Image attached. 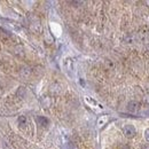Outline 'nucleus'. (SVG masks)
I'll list each match as a JSON object with an SVG mask.
<instances>
[{
    "label": "nucleus",
    "instance_id": "1",
    "mask_svg": "<svg viewBox=\"0 0 149 149\" xmlns=\"http://www.w3.org/2000/svg\"><path fill=\"white\" fill-rule=\"evenodd\" d=\"M123 134H124V136H125V138H127V139H132V138H134V136H135V134H136V130H135V127H134L133 125L127 124V125H125V126L123 127Z\"/></svg>",
    "mask_w": 149,
    "mask_h": 149
},
{
    "label": "nucleus",
    "instance_id": "14",
    "mask_svg": "<svg viewBox=\"0 0 149 149\" xmlns=\"http://www.w3.org/2000/svg\"><path fill=\"white\" fill-rule=\"evenodd\" d=\"M146 5H149V0H147V1H146Z\"/></svg>",
    "mask_w": 149,
    "mask_h": 149
},
{
    "label": "nucleus",
    "instance_id": "6",
    "mask_svg": "<svg viewBox=\"0 0 149 149\" xmlns=\"http://www.w3.org/2000/svg\"><path fill=\"white\" fill-rule=\"evenodd\" d=\"M19 127H25L28 125V119L25 116H19Z\"/></svg>",
    "mask_w": 149,
    "mask_h": 149
},
{
    "label": "nucleus",
    "instance_id": "2",
    "mask_svg": "<svg viewBox=\"0 0 149 149\" xmlns=\"http://www.w3.org/2000/svg\"><path fill=\"white\" fill-rule=\"evenodd\" d=\"M140 109V103L138 101H130L127 103V110L132 113H135V112L139 111Z\"/></svg>",
    "mask_w": 149,
    "mask_h": 149
},
{
    "label": "nucleus",
    "instance_id": "4",
    "mask_svg": "<svg viewBox=\"0 0 149 149\" xmlns=\"http://www.w3.org/2000/svg\"><path fill=\"white\" fill-rule=\"evenodd\" d=\"M32 74V70H31V68H29V67H23L22 69H21V71H19V74L23 77V78H25V79H28L30 76Z\"/></svg>",
    "mask_w": 149,
    "mask_h": 149
},
{
    "label": "nucleus",
    "instance_id": "7",
    "mask_svg": "<svg viewBox=\"0 0 149 149\" xmlns=\"http://www.w3.org/2000/svg\"><path fill=\"white\" fill-rule=\"evenodd\" d=\"M108 122V116H101L99 119H97V126H103L106 123Z\"/></svg>",
    "mask_w": 149,
    "mask_h": 149
},
{
    "label": "nucleus",
    "instance_id": "3",
    "mask_svg": "<svg viewBox=\"0 0 149 149\" xmlns=\"http://www.w3.org/2000/svg\"><path fill=\"white\" fill-rule=\"evenodd\" d=\"M36 120H37L38 125H40L41 127H47L49 125V120L48 118L44 117V116H37L36 117Z\"/></svg>",
    "mask_w": 149,
    "mask_h": 149
},
{
    "label": "nucleus",
    "instance_id": "12",
    "mask_svg": "<svg viewBox=\"0 0 149 149\" xmlns=\"http://www.w3.org/2000/svg\"><path fill=\"white\" fill-rule=\"evenodd\" d=\"M142 149H149V145H143V146H142Z\"/></svg>",
    "mask_w": 149,
    "mask_h": 149
},
{
    "label": "nucleus",
    "instance_id": "8",
    "mask_svg": "<svg viewBox=\"0 0 149 149\" xmlns=\"http://www.w3.org/2000/svg\"><path fill=\"white\" fill-rule=\"evenodd\" d=\"M17 95H19V97L25 96V88H24V87H19V91H17Z\"/></svg>",
    "mask_w": 149,
    "mask_h": 149
},
{
    "label": "nucleus",
    "instance_id": "5",
    "mask_svg": "<svg viewBox=\"0 0 149 149\" xmlns=\"http://www.w3.org/2000/svg\"><path fill=\"white\" fill-rule=\"evenodd\" d=\"M124 42H126V44H133V42H135L136 40H138V38L135 35H127V36H125L124 37Z\"/></svg>",
    "mask_w": 149,
    "mask_h": 149
},
{
    "label": "nucleus",
    "instance_id": "11",
    "mask_svg": "<svg viewBox=\"0 0 149 149\" xmlns=\"http://www.w3.org/2000/svg\"><path fill=\"white\" fill-rule=\"evenodd\" d=\"M2 84H3V79H2V77L0 76V86H2Z\"/></svg>",
    "mask_w": 149,
    "mask_h": 149
},
{
    "label": "nucleus",
    "instance_id": "10",
    "mask_svg": "<svg viewBox=\"0 0 149 149\" xmlns=\"http://www.w3.org/2000/svg\"><path fill=\"white\" fill-rule=\"evenodd\" d=\"M143 135H145V139L147 140L149 142V129H147V130H145V133H143Z\"/></svg>",
    "mask_w": 149,
    "mask_h": 149
},
{
    "label": "nucleus",
    "instance_id": "13",
    "mask_svg": "<svg viewBox=\"0 0 149 149\" xmlns=\"http://www.w3.org/2000/svg\"><path fill=\"white\" fill-rule=\"evenodd\" d=\"M123 149H131V148H130V147H129V146H126V147H124V148H123Z\"/></svg>",
    "mask_w": 149,
    "mask_h": 149
},
{
    "label": "nucleus",
    "instance_id": "9",
    "mask_svg": "<svg viewBox=\"0 0 149 149\" xmlns=\"http://www.w3.org/2000/svg\"><path fill=\"white\" fill-rule=\"evenodd\" d=\"M143 102L147 103V104H149V92L143 95Z\"/></svg>",
    "mask_w": 149,
    "mask_h": 149
}]
</instances>
